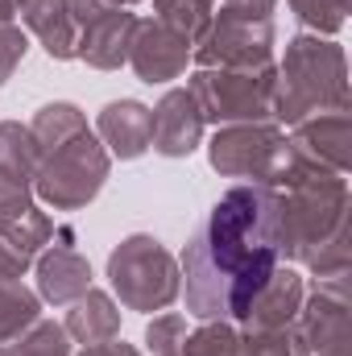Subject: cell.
Wrapping results in <instances>:
<instances>
[{
    "instance_id": "cell-1",
    "label": "cell",
    "mask_w": 352,
    "mask_h": 356,
    "mask_svg": "<svg viewBox=\"0 0 352 356\" xmlns=\"http://www.w3.org/2000/svg\"><path fill=\"white\" fill-rule=\"evenodd\" d=\"M50 149L54 154H50L46 170L38 178L42 195L54 207H79V203H88L91 195L99 191L104 175H108V162H104L99 145L88 137V129H79V133L54 141Z\"/></svg>"
},
{
    "instance_id": "cell-2",
    "label": "cell",
    "mask_w": 352,
    "mask_h": 356,
    "mask_svg": "<svg viewBox=\"0 0 352 356\" xmlns=\"http://www.w3.org/2000/svg\"><path fill=\"white\" fill-rule=\"evenodd\" d=\"M112 282L120 290V298L137 311H154L166 307L175 298V261L158 249V241L150 236H133L112 253Z\"/></svg>"
},
{
    "instance_id": "cell-3",
    "label": "cell",
    "mask_w": 352,
    "mask_h": 356,
    "mask_svg": "<svg viewBox=\"0 0 352 356\" xmlns=\"http://www.w3.org/2000/svg\"><path fill=\"white\" fill-rule=\"evenodd\" d=\"M199 124H203V112H199L195 95L170 91V95L162 99V108L154 112V145H158L162 154H170V158L191 154L195 141H199Z\"/></svg>"
},
{
    "instance_id": "cell-4",
    "label": "cell",
    "mask_w": 352,
    "mask_h": 356,
    "mask_svg": "<svg viewBox=\"0 0 352 356\" xmlns=\"http://www.w3.org/2000/svg\"><path fill=\"white\" fill-rule=\"evenodd\" d=\"M141 38L133 42V67L141 71L145 83L175 79L186 63V38L170 33L166 25H137Z\"/></svg>"
},
{
    "instance_id": "cell-5",
    "label": "cell",
    "mask_w": 352,
    "mask_h": 356,
    "mask_svg": "<svg viewBox=\"0 0 352 356\" xmlns=\"http://www.w3.org/2000/svg\"><path fill=\"white\" fill-rule=\"evenodd\" d=\"M99 133L112 141V149L120 158H137L150 141H154V112H145L141 104L125 99V104H108L99 116Z\"/></svg>"
},
{
    "instance_id": "cell-6",
    "label": "cell",
    "mask_w": 352,
    "mask_h": 356,
    "mask_svg": "<svg viewBox=\"0 0 352 356\" xmlns=\"http://www.w3.org/2000/svg\"><path fill=\"white\" fill-rule=\"evenodd\" d=\"M133 29H137V21L129 13H99V17L88 21V33H83L79 54L88 63H95V67H120Z\"/></svg>"
},
{
    "instance_id": "cell-7",
    "label": "cell",
    "mask_w": 352,
    "mask_h": 356,
    "mask_svg": "<svg viewBox=\"0 0 352 356\" xmlns=\"http://www.w3.org/2000/svg\"><path fill=\"white\" fill-rule=\"evenodd\" d=\"M88 261L75 253V249H67V245H58L54 253H46V261H42V294L50 298V302H71L75 294H83L88 290Z\"/></svg>"
},
{
    "instance_id": "cell-8",
    "label": "cell",
    "mask_w": 352,
    "mask_h": 356,
    "mask_svg": "<svg viewBox=\"0 0 352 356\" xmlns=\"http://www.w3.org/2000/svg\"><path fill=\"white\" fill-rule=\"evenodd\" d=\"M21 8H25V21L42 33L46 50H50L54 58H71V54H75L67 0H21Z\"/></svg>"
},
{
    "instance_id": "cell-9",
    "label": "cell",
    "mask_w": 352,
    "mask_h": 356,
    "mask_svg": "<svg viewBox=\"0 0 352 356\" xmlns=\"http://www.w3.org/2000/svg\"><path fill=\"white\" fill-rule=\"evenodd\" d=\"M269 145H278L273 133H253V129H245V133H220L216 145H211V162H216V170L249 175L253 162L262 158Z\"/></svg>"
},
{
    "instance_id": "cell-10",
    "label": "cell",
    "mask_w": 352,
    "mask_h": 356,
    "mask_svg": "<svg viewBox=\"0 0 352 356\" xmlns=\"http://www.w3.org/2000/svg\"><path fill=\"white\" fill-rule=\"evenodd\" d=\"M83 344H99V340H108L112 332H116V311H112V302L104 298V294H91L71 311V323H67Z\"/></svg>"
},
{
    "instance_id": "cell-11",
    "label": "cell",
    "mask_w": 352,
    "mask_h": 356,
    "mask_svg": "<svg viewBox=\"0 0 352 356\" xmlns=\"http://www.w3.org/2000/svg\"><path fill=\"white\" fill-rule=\"evenodd\" d=\"M207 4H211V0H158L162 21L175 25L178 38H195V33L207 25Z\"/></svg>"
},
{
    "instance_id": "cell-12",
    "label": "cell",
    "mask_w": 352,
    "mask_h": 356,
    "mask_svg": "<svg viewBox=\"0 0 352 356\" xmlns=\"http://www.w3.org/2000/svg\"><path fill=\"white\" fill-rule=\"evenodd\" d=\"M0 356H67V344H63V332L54 323H38L33 336L17 340L13 348H0Z\"/></svg>"
},
{
    "instance_id": "cell-13",
    "label": "cell",
    "mask_w": 352,
    "mask_h": 356,
    "mask_svg": "<svg viewBox=\"0 0 352 356\" xmlns=\"http://www.w3.org/2000/svg\"><path fill=\"white\" fill-rule=\"evenodd\" d=\"M25 54V38L8 25H0V83L8 79V71L17 67V58Z\"/></svg>"
},
{
    "instance_id": "cell-14",
    "label": "cell",
    "mask_w": 352,
    "mask_h": 356,
    "mask_svg": "<svg viewBox=\"0 0 352 356\" xmlns=\"http://www.w3.org/2000/svg\"><path fill=\"white\" fill-rule=\"evenodd\" d=\"M178 332H182V319H158L154 327H150V344L158 348V356H178Z\"/></svg>"
},
{
    "instance_id": "cell-15",
    "label": "cell",
    "mask_w": 352,
    "mask_h": 356,
    "mask_svg": "<svg viewBox=\"0 0 352 356\" xmlns=\"http://www.w3.org/2000/svg\"><path fill=\"white\" fill-rule=\"evenodd\" d=\"M273 0H228V13L224 17H265V8H269Z\"/></svg>"
},
{
    "instance_id": "cell-16",
    "label": "cell",
    "mask_w": 352,
    "mask_h": 356,
    "mask_svg": "<svg viewBox=\"0 0 352 356\" xmlns=\"http://www.w3.org/2000/svg\"><path fill=\"white\" fill-rule=\"evenodd\" d=\"M83 356H137L129 344H99V348H88Z\"/></svg>"
},
{
    "instance_id": "cell-17",
    "label": "cell",
    "mask_w": 352,
    "mask_h": 356,
    "mask_svg": "<svg viewBox=\"0 0 352 356\" xmlns=\"http://www.w3.org/2000/svg\"><path fill=\"white\" fill-rule=\"evenodd\" d=\"M17 4H21V0H0V17H8V13H13Z\"/></svg>"
}]
</instances>
